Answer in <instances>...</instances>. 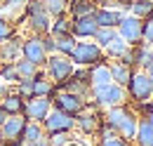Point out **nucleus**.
Wrapping results in <instances>:
<instances>
[{"mask_svg":"<svg viewBox=\"0 0 153 146\" xmlns=\"http://www.w3.org/2000/svg\"><path fill=\"white\" fill-rule=\"evenodd\" d=\"M106 125H111V127L123 137V139H134V134H137V125H139V118H137V113L130 111L125 104H120V106H111L108 113H106Z\"/></svg>","mask_w":153,"mask_h":146,"instance_id":"f257e3e1","label":"nucleus"},{"mask_svg":"<svg viewBox=\"0 0 153 146\" xmlns=\"http://www.w3.org/2000/svg\"><path fill=\"white\" fill-rule=\"evenodd\" d=\"M24 12H26L28 28H31L36 36H45V33H50L52 17H50V12L45 10L42 0H28V2L24 5Z\"/></svg>","mask_w":153,"mask_h":146,"instance_id":"f03ea898","label":"nucleus"},{"mask_svg":"<svg viewBox=\"0 0 153 146\" xmlns=\"http://www.w3.org/2000/svg\"><path fill=\"white\" fill-rule=\"evenodd\" d=\"M104 59H106V54H104V50L97 45L94 40L92 42L90 40H78L76 50L71 52V61L76 66H82V69H90L94 64H101Z\"/></svg>","mask_w":153,"mask_h":146,"instance_id":"7ed1b4c3","label":"nucleus"},{"mask_svg":"<svg viewBox=\"0 0 153 146\" xmlns=\"http://www.w3.org/2000/svg\"><path fill=\"white\" fill-rule=\"evenodd\" d=\"M45 71H47V78L52 83L61 85L64 80H68L73 71H76V64L71 61V57L64 54H47V61H45Z\"/></svg>","mask_w":153,"mask_h":146,"instance_id":"20e7f679","label":"nucleus"},{"mask_svg":"<svg viewBox=\"0 0 153 146\" xmlns=\"http://www.w3.org/2000/svg\"><path fill=\"white\" fill-rule=\"evenodd\" d=\"M92 99H94L99 106H104V109H111V106H120V104H125V99H127V92L123 85H118V83H108V85H101V87H92Z\"/></svg>","mask_w":153,"mask_h":146,"instance_id":"39448f33","label":"nucleus"},{"mask_svg":"<svg viewBox=\"0 0 153 146\" xmlns=\"http://www.w3.org/2000/svg\"><path fill=\"white\" fill-rule=\"evenodd\" d=\"M24 127H26V118L24 115H7L2 127H0V144L2 146L24 144Z\"/></svg>","mask_w":153,"mask_h":146,"instance_id":"423d86ee","label":"nucleus"},{"mask_svg":"<svg viewBox=\"0 0 153 146\" xmlns=\"http://www.w3.org/2000/svg\"><path fill=\"white\" fill-rule=\"evenodd\" d=\"M42 130L45 134H57V132H73L76 130V115H68L59 109H50V113L42 120Z\"/></svg>","mask_w":153,"mask_h":146,"instance_id":"0eeeda50","label":"nucleus"},{"mask_svg":"<svg viewBox=\"0 0 153 146\" xmlns=\"http://www.w3.org/2000/svg\"><path fill=\"white\" fill-rule=\"evenodd\" d=\"M127 94L132 97L134 101H139V104H144V101H149L153 97V83L151 78L146 75V71H132V78H130V83H127Z\"/></svg>","mask_w":153,"mask_h":146,"instance_id":"6e6552de","label":"nucleus"},{"mask_svg":"<svg viewBox=\"0 0 153 146\" xmlns=\"http://www.w3.org/2000/svg\"><path fill=\"white\" fill-rule=\"evenodd\" d=\"M52 106L59 111H64V113H68V115H78L80 111H85V99L82 97H78V94H73V92H66L61 90L57 92L54 97H52Z\"/></svg>","mask_w":153,"mask_h":146,"instance_id":"1a4fd4ad","label":"nucleus"},{"mask_svg":"<svg viewBox=\"0 0 153 146\" xmlns=\"http://www.w3.org/2000/svg\"><path fill=\"white\" fill-rule=\"evenodd\" d=\"M141 19L132 17V14H125L118 24V36L123 38L127 45H139L141 42Z\"/></svg>","mask_w":153,"mask_h":146,"instance_id":"9d476101","label":"nucleus"},{"mask_svg":"<svg viewBox=\"0 0 153 146\" xmlns=\"http://www.w3.org/2000/svg\"><path fill=\"white\" fill-rule=\"evenodd\" d=\"M21 57L28 59V61H33L36 66H45V61H47V52H45V47H42L40 36L33 33L31 38L21 40Z\"/></svg>","mask_w":153,"mask_h":146,"instance_id":"9b49d317","label":"nucleus"},{"mask_svg":"<svg viewBox=\"0 0 153 146\" xmlns=\"http://www.w3.org/2000/svg\"><path fill=\"white\" fill-rule=\"evenodd\" d=\"M52 109V99L50 97H31L26 99L24 104V118L26 120H36V123H42L45 115Z\"/></svg>","mask_w":153,"mask_h":146,"instance_id":"f8f14e48","label":"nucleus"},{"mask_svg":"<svg viewBox=\"0 0 153 146\" xmlns=\"http://www.w3.org/2000/svg\"><path fill=\"white\" fill-rule=\"evenodd\" d=\"M97 21H94V14L90 17H78V19H71V36L78 38V40H92L97 33Z\"/></svg>","mask_w":153,"mask_h":146,"instance_id":"ddd939ff","label":"nucleus"},{"mask_svg":"<svg viewBox=\"0 0 153 146\" xmlns=\"http://www.w3.org/2000/svg\"><path fill=\"white\" fill-rule=\"evenodd\" d=\"M127 14V10H118V7H97L94 10V21L97 26H108V28H118L120 19Z\"/></svg>","mask_w":153,"mask_h":146,"instance_id":"4468645a","label":"nucleus"},{"mask_svg":"<svg viewBox=\"0 0 153 146\" xmlns=\"http://www.w3.org/2000/svg\"><path fill=\"white\" fill-rule=\"evenodd\" d=\"M76 127L82 134H94L101 127V118H99L97 111H80L76 115Z\"/></svg>","mask_w":153,"mask_h":146,"instance_id":"2eb2a0df","label":"nucleus"},{"mask_svg":"<svg viewBox=\"0 0 153 146\" xmlns=\"http://www.w3.org/2000/svg\"><path fill=\"white\" fill-rule=\"evenodd\" d=\"M21 57V38L12 36L0 42V64H14Z\"/></svg>","mask_w":153,"mask_h":146,"instance_id":"dca6fc26","label":"nucleus"},{"mask_svg":"<svg viewBox=\"0 0 153 146\" xmlns=\"http://www.w3.org/2000/svg\"><path fill=\"white\" fill-rule=\"evenodd\" d=\"M87 80H90V90L92 87H101V85H108V83H113L111 80V69H108V64H94V66H90V71H87Z\"/></svg>","mask_w":153,"mask_h":146,"instance_id":"f3484780","label":"nucleus"},{"mask_svg":"<svg viewBox=\"0 0 153 146\" xmlns=\"http://www.w3.org/2000/svg\"><path fill=\"white\" fill-rule=\"evenodd\" d=\"M24 104H26V99L19 97L17 92H7L0 99V109L5 111L7 115H24Z\"/></svg>","mask_w":153,"mask_h":146,"instance_id":"a211bd4d","label":"nucleus"},{"mask_svg":"<svg viewBox=\"0 0 153 146\" xmlns=\"http://www.w3.org/2000/svg\"><path fill=\"white\" fill-rule=\"evenodd\" d=\"M108 69H111V80L118 83V85H123V87H127V83H130V78H132V66H127V64H123V61L118 59V61H111V64H108Z\"/></svg>","mask_w":153,"mask_h":146,"instance_id":"6ab92c4d","label":"nucleus"},{"mask_svg":"<svg viewBox=\"0 0 153 146\" xmlns=\"http://www.w3.org/2000/svg\"><path fill=\"white\" fill-rule=\"evenodd\" d=\"M52 92H54V83L42 71H38L33 75V97H52Z\"/></svg>","mask_w":153,"mask_h":146,"instance_id":"aec40b11","label":"nucleus"},{"mask_svg":"<svg viewBox=\"0 0 153 146\" xmlns=\"http://www.w3.org/2000/svg\"><path fill=\"white\" fill-rule=\"evenodd\" d=\"M125 10H130V14L137 19H144L151 17L153 14V0H130L127 5H125Z\"/></svg>","mask_w":153,"mask_h":146,"instance_id":"412c9836","label":"nucleus"},{"mask_svg":"<svg viewBox=\"0 0 153 146\" xmlns=\"http://www.w3.org/2000/svg\"><path fill=\"white\" fill-rule=\"evenodd\" d=\"M97 5L92 0H68V12H71V19H78V17H90L94 14Z\"/></svg>","mask_w":153,"mask_h":146,"instance_id":"4be33fe9","label":"nucleus"},{"mask_svg":"<svg viewBox=\"0 0 153 146\" xmlns=\"http://www.w3.org/2000/svg\"><path fill=\"white\" fill-rule=\"evenodd\" d=\"M153 61V47L151 45H144V42H139V45H132V64H139V66H149Z\"/></svg>","mask_w":153,"mask_h":146,"instance_id":"5701e85b","label":"nucleus"},{"mask_svg":"<svg viewBox=\"0 0 153 146\" xmlns=\"http://www.w3.org/2000/svg\"><path fill=\"white\" fill-rule=\"evenodd\" d=\"M78 38H73L71 33H64V36H54V54H64L71 57V52L76 50Z\"/></svg>","mask_w":153,"mask_h":146,"instance_id":"b1692460","label":"nucleus"},{"mask_svg":"<svg viewBox=\"0 0 153 146\" xmlns=\"http://www.w3.org/2000/svg\"><path fill=\"white\" fill-rule=\"evenodd\" d=\"M134 139H137V144H139V146H153V125L146 120V118L139 120Z\"/></svg>","mask_w":153,"mask_h":146,"instance_id":"393cba45","label":"nucleus"},{"mask_svg":"<svg viewBox=\"0 0 153 146\" xmlns=\"http://www.w3.org/2000/svg\"><path fill=\"white\" fill-rule=\"evenodd\" d=\"M45 137V130H42V123H36V120H26V127H24V142L26 144H36L38 139Z\"/></svg>","mask_w":153,"mask_h":146,"instance_id":"a878e982","label":"nucleus"},{"mask_svg":"<svg viewBox=\"0 0 153 146\" xmlns=\"http://www.w3.org/2000/svg\"><path fill=\"white\" fill-rule=\"evenodd\" d=\"M127 50H130V45H127V42H125V40H123L120 36H115L113 40H111V42L104 47V54L111 57V59H120V57L125 54Z\"/></svg>","mask_w":153,"mask_h":146,"instance_id":"bb28decb","label":"nucleus"},{"mask_svg":"<svg viewBox=\"0 0 153 146\" xmlns=\"http://www.w3.org/2000/svg\"><path fill=\"white\" fill-rule=\"evenodd\" d=\"M14 69L19 73V78H33V75L40 71V66H36L33 61H28V59H24V57H19V59L14 61Z\"/></svg>","mask_w":153,"mask_h":146,"instance_id":"cd10ccee","label":"nucleus"},{"mask_svg":"<svg viewBox=\"0 0 153 146\" xmlns=\"http://www.w3.org/2000/svg\"><path fill=\"white\" fill-rule=\"evenodd\" d=\"M115 36H118V28H108V26H99L92 40H94L97 45H99V47L104 50V47H106V45H108V42H111V40H113Z\"/></svg>","mask_w":153,"mask_h":146,"instance_id":"c85d7f7f","label":"nucleus"},{"mask_svg":"<svg viewBox=\"0 0 153 146\" xmlns=\"http://www.w3.org/2000/svg\"><path fill=\"white\" fill-rule=\"evenodd\" d=\"M42 5H45V10L50 12L52 19L68 12V0H42Z\"/></svg>","mask_w":153,"mask_h":146,"instance_id":"c756f323","label":"nucleus"},{"mask_svg":"<svg viewBox=\"0 0 153 146\" xmlns=\"http://www.w3.org/2000/svg\"><path fill=\"white\" fill-rule=\"evenodd\" d=\"M50 33H52V36H64V33H71V19L66 17V14L54 17L52 26H50Z\"/></svg>","mask_w":153,"mask_h":146,"instance_id":"7c9ffc66","label":"nucleus"},{"mask_svg":"<svg viewBox=\"0 0 153 146\" xmlns=\"http://www.w3.org/2000/svg\"><path fill=\"white\" fill-rule=\"evenodd\" d=\"M0 80L7 85H17L19 83V73L14 69V64H0Z\"/></svg>","mask_w":153,"mask_h":146,"instance_id":"2f4dec72","label":"nucleus"},{"mask_svg":"<svg viewBox=\"0 0 153 146\" xmlns=\"http://www.w3.org/2000/svg\"><path fill=\"white\" fill-rule=\"evenodd\" d=\"M141 42L144 45H153V14L144 19L141 24Z\"/></svg>","mask_w":153,"mask_h":146,"instance_id":"473e14b6","label":"nucleus"},{"mask_svg":"<svg viewBox=\"0 0 153 146\" xmlns=\"http://www.w3.org/2000/svg\"><path fill=\"white\" fill-rule=\"evenodd\" d=\"M50 146H66L71 142V132H57V134H47Z\"/></svg>","mask_w":153,"mask_h":146,"instance_id":"72a5a7b5","label":"nucleus"},{"mask_svg":"<svg viewBox=\"0 0 153 146\" xmlns=\"http://www.w3.org/2000/svg\"><path fill=\"white\" fill-rule=\"evenodd\" d=\"M14 36V26H12V21H7V19H0V42H5L7 38Z\"/></svg>","mask_w":153,"mask_h":146,"instance_id":"f704fd0d","label":"nucleus"},{"mask_svg":"<svg viewBox=\"0 0 153 146\" xmlns=\"http://www.w3.org/2000/svg\"><path fill=\"white\" fill-rule=\"evenodd\" d=\"M28 0H2L0 2V7L2 10H7V12H19V10H24V5H26Z\"/></svg>","mask_w":153,"mask_h":146,"instance_id":"c9c22d12","label":"nucleus"},{"mask_svg":"<svg viewBox=\"0 0 153 146\" xmlns=\"http://www.w3.org/2000/svg\"><path fill=\"white\" fill-rule=\"evenodd\" d=\"M40 40H42L45 52H47V54H54V36H52V33H45V36H40Z\"/></svg>","mask_w":153,"mask_h":146,"instance_id":"e433bc0d","label":"nucleus"},{"mask_svg":"<svg viewBox=\"0 0 153 146\" xmlns=\"http://www.w3.org/2000/svg\"><path fill=\"white\" fill-rule=\"evenodd\" d=\"M101 146H130V142L123 139L120 134H115V137H111V139H101Z\"/></svg>","mask_w":153,"mask_h":146,"instance_id":"4c0bfd02","label":"nucleus"},{"mask_svg":"<svg viewBox=\"0 0 153 146\" xmlns=\"http://www.w3.org/2000/svg\"><path fill=\"white\" fill-rule=\"evenodd\" d=\"M7 92H10V85H7V83H2V80H0V99H2V97H5V94H7Z\"/></svg>","mask_w":153,"mask_h":146,"instance_id":"58836bf2","label":"nucleus"},{"mask_svg":"<svg viewBox=\"0 0 153 146\" xmlns=\"http://www.w3.org/2000/svg\"><path fill=\"white\" fill-rule=\"evenodd\" d=\"M144 118L153 125V106H146V115H144Z\"/></svg>","mask_w":153,"mask_h":146,"instance_id":"ea45409f","label":"nucleus"},{"mask_svg":"<svg viewBox=\"0 0 153 146\" xmlns=\"http://www.w3.org/2000/svg\"><path fill=\"white\" fill-rule=\"evenodd\" d=\"M66 146H90V144H87V142H80V139H71Z\"/></svg>","mask_w":153,"mask_h":146,"instance_id":"a19ab883","label":"nucleus"},{"mask_svg":"<svg viewBox=\"0 0 153 146\" xmlns=\"http://www.w3.org/2000/svg\"><path fill=\"white\" fill-rule=\"evenodd\" d=\"M146 75L151 78V83H153V61H151V64H149V66H146Z\"/></svg>","mask_w":153,"mask_h":146,"instance_id":"79ce46f5","label":"nucleus"},{"mask_svg":"<svg viewBox=\"0 0 153 146\" xmlns=\"http://www.w3.org/2000/svg\"><path fill=\"white\" fill-rule=\"evenodd\" d=\"M5 118H7V113H5V111L0 109V127H2V123H5Z\"/></svg>","mask_w":153,"mask_h":146,"instance_id":"37998d69","label":"nucleus"},{"mask_svg":"<svg viewBox=\"0 0 153 146\" xmlns=\"http://www.w3.org/2000/svg\"><path fill=\"white\" fill-rule=\"evenodd\" d=\"M115 2H120V5H123V7H125V5H127V2H130V0H115Z\"/></svg>","mask_w":153,"mask_h":146,"instance_id":"c03bdc74","label":"nucleus"},{"mask_svg":"<svg viewBox=\"0 0 153 146\" xmlns=\"http://www.w3.org/2000/svg\"><path fill=\"white\" fill-rule=\"evenodd\" d=\"M0 2H2V0H0Z\"/></svg>","mask_w":153,"mask_h":146,"instance_id":"a18cd8bd","label":"nucleus"},{"mask_svg":"<svg viewBox=\"0 0 153 146\" xmlns=\"http://www.w3.org/2000/svg\"><path fill=\"white\" fill-rule=\"evenodd\" d=\"M0 146H2V144H0Z\"/></svg>","mask_w":153,"mask_h":146,"instance_id":"49530a36","label":"nucleus"},{"mask_svg":"<svg viewBox=\"0 0 153 146\" xmlns=\"http://www.w3.org/2000/svg\"><path fill=\"white\" fill-rule=\"evenodd\" d=\"M151 47H153V45H151Z\"/></svg>","mask_w":153,"mask_h":146,"instance_id":"de8ad7c7","label":"nucleus"}]
</instances>
